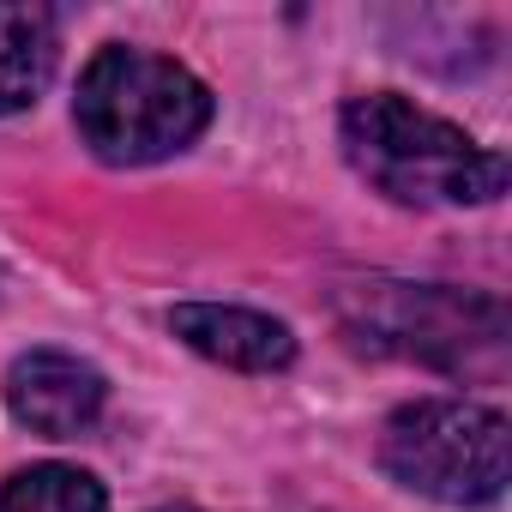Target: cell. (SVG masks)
Wrapping results in <instances>:
<instances>
[{"instance_id":"obj_5","label":"cell","mask_w":512,"mask_h":512,"mask_svg":"<svg viewBox=\"0 0 512 512\" xmlns=\"http://www.w3.org/2000/svg\"><path fill=\"white\" fill-rule=\"evenodd\" d=\"M109 404V386L91 362L67 350H25L7 368V410L49 440H79Z\"/></svg>"},{"instance_id":"obj_7","label":"cell","mask_w":512,"mask_h":512,"mask_svg":"<svg viewBox=\"0 0 512 512\" xmlns=\"http://www.w3.org/2000/svg\"><path fill=\"white\" fill-rule=\"evenodd\" d=\"M55 79V13L37 0H0V115H19Z\"/></svg>"},{"instance_id":"obj_3","label":"cell","mask_w":512,"mask_h":512,"mask_svg":"<svg viewBox=\"0 0 512 512\" xmlns=\"http://www.w3.org/2000/svg\"><path fill=\"white\" fill-rule=\"evenodd\" d=\"M338 314L362 350L410 356L452 374L500 368L506 350V308L446 284H356Z\"/></svg>"},{"instance_id":"obj_2","label":"cell","mask_w":512,"mask_h":512,"mask_svg":"<svg viewBox=\"0 0 512 512\" xmlns=\"http://www.w3.org/2000/svg\"><path fill=\"white\" fill-rule=\"evenodd\" d=\"M73 115L103 163H157L211 127V91L181 61L115 43L91 55Z\"/></svg>"},{"instance_id":"obj_8","label":"cell","mask_w":512,"mask_h":512,"mask_svg":"<svg viewBox=\"0 0 512 512\" xmlns=\"http://www.w3.org/2000/svg\"><path fill=\"white\" fill-rule=\"evenodd\" d=\"M0 512H109V494L73 464H31L0 482Z\"/></svg>"},{"instance_id":"obj_4","label":"cell","mask_w":512,"mask_h":512,"mask_svg":"<svg viewBox=\"0 0 512 512\" xmlns=\"http://www.w3.org/2000/svg\"><path fill=\"white\" fill-rule=\"evenodd\" d=\"M380 464L404 488H416L440 506H488L506 488L512 434H506V416L488 404L416 398L386 422Z\"/></svg>"},{"instance_id":"obj_6","label":"cell","mask_w":512,"mask_h":512,"mask_svg":"<svg viewBox=\"0 0 512 512\" xmlns=\"http://www.w3.org/2000/svg\"><path fill=\"white\" fill-rule=\"evenodd\" d=\"M175 338L223 368H241V374H278L296 362V338L284 320L272 314H253V308H223V302H181L169 314Z\"/></svg>"},{"instance_id":"obj_1","label":"cell","mask_w":512,"mask_h":512,"mask_svg":"<svg viewBox=\"0 0 512 512\" xmlns=\"http://www.w3.org/2000/svg\"><path fill=\"white\" fill-rule=\"evenodd\" d=\"M344 157L398 205H488L506 193L500 151H482L464 127L398 91H374L344 109Z\"/></svg>"}]
</instances>
